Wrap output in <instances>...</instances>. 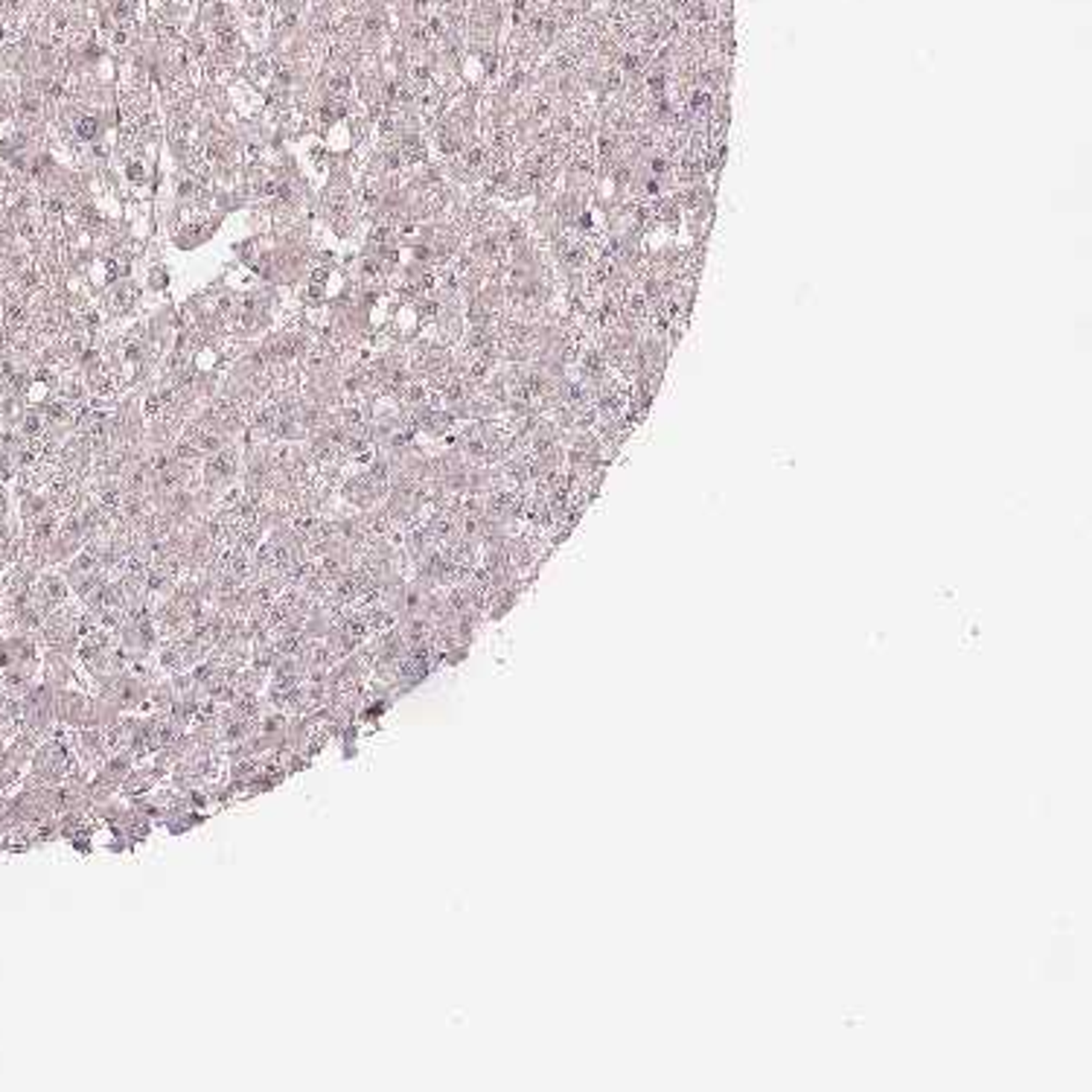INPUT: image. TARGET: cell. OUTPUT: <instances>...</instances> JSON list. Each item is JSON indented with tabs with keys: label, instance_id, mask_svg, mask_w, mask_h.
Listing matches in <instances>:
<instances>
[{
	"label": "cell",
	"instance_id": "cell-2",
	"mask_svg": "<svg viewBox=\"0 0 1092 1092\" xmlns=\"http://www.w3.org/2000/svg\"><path fill=\"white\" fill-rule=\"evenodd\" d=\"M236 475V454L233 452H222L218 449L204 467V478L207 483H227Z\"/></svg>",
	"mask_w": 1092,
	"mask_h": 1092
},
{
	"label": "cell",
	"instance_id": "cell-3",
	"mask_svg": "<svg viewBox=\"0 0 1092 1092\" xmlns=\"http://www.w3.org/2000/svg\"><path fill=\"white\" fill-rule=\"evenodd\" d=\"M97 131H100V122L93 117H82L79 122H76V135H79L82 140H93L97 137Z\"/></svg>",
	"mask_w": 1092,
	"mask_h": 1092
},
{
	"label": "cell",
	"instance_id": "cell-1",
	"mask_svg": "<svg viewBox=\"0 0 1092 1092\" xmlns=\"http://www.w3.org/2000/svg\"><path fill=\"white\" fill-rule=\"evenodd\" d=\"M88 702H91L88 693L73 690V688H62L59 697H55V723H64L70 728H82L85 717H88Z\"/></svg>",
	"mask_w": 1092,
	"mask_h": 1092
},
{
	"label": "cell",
	"instance_id": "cell-4",
	"mask_svg": "<svg viewBox=\"0 0 1092 1092\" xmlns=\"http://www.w3.org/2000/svg\"><path fill=\"white\" fill-rule=\"evenodd\" d=\"M4 519H6V496L0 492V525H4Z\"/></svg>",
	"mask_w": 1092,
	"mask_h": 1092
}]
</instances>
